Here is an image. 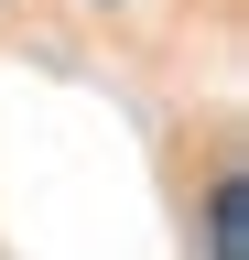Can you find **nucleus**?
<instances>
[{
    "label": "nucleus",
    "mask_w": 249,
    "mask_h": 260,
    "mask_svg": "<svg viewBox=\"0 0 249 260\" xmlns=\"http://www.w3.org/2000/svg\"><path fill=\"white\" fill-rule=\"evenodd\" d=\"M206 249L217 260H249V174H217V195H206Z\"/></svg>",
    "instance_id": "1"
}]
</instances>
